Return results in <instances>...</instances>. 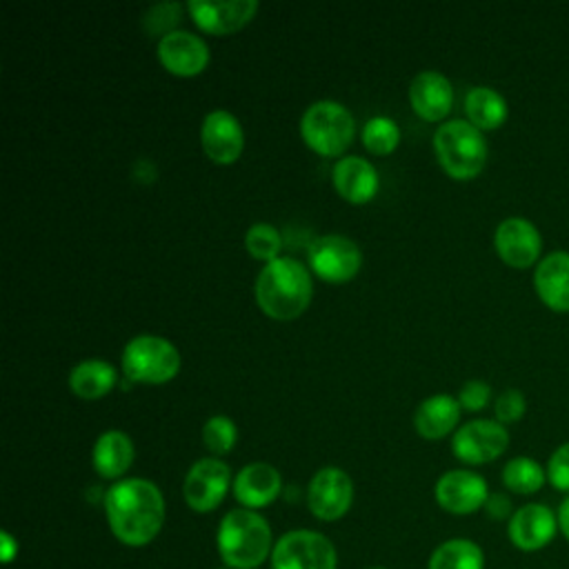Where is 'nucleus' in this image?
Masks as SVG:
<instances>
[{
  "label": "nucleus",
  "instance_id": "393cba45",
  "mask_svg": "<svg viewBox=\"0 0 569 569\" xmlns=\"http://www.w3.org/2000/svg\"><path fill=\"white\" fill-rule=\"evenodd\" d=\"M69 389L82 400H98L111 393L118 382V371L111 362L100 358H87L69 371Z\"/></svg>",
  "mask_w": 569,
  "mask_h": 569
},
{
  "label": "nucleus",
  "instance_id": "f03ea898",
  "mask_svg": "<svg viewBox=\"0 0 569 569\" xmlns=\"http://www.w3.org/2000/svg\"><path fill=\"white\" fill-rule=\"evenodd\" d=\"M253 293L260 311L267 318L289 322L309 309L313 298V280L300 260L280 256L260 269Z\"/></svg>",
  "mask_w": 569,
  "mask_h": 569
},
{
  "label": "nucleus",
  "instance_id": "f8f14e48",
  "mask_svg": "<svg viewBox=\"0 0 569 569\" xmlns=\"http://www.w3.org/2000/svg\"><path fill=\"white\" fill-rule=\"evenodd\" d=\"M353 502V480L340 467L318 469L307 485V507L322 522L340 520Z\"/></svg>",
  "mask_w": 569,
  "mask_h": 569
},
{
  "label": "nucleus",
  "instance_id": "7c9ffc66",
  "mask_svg": "<svg viewBox=\"0 0 569 569\" xmlns=\"http://www.w3.org/2000/svg\"><path fill=\"white\" fill-rule=\"evenodd\" d=\"M525 413H527V398L516 387L500 391L498 398L493 400V420H498L505 427L522 420Z\"/></svg>",
  "mask_w": 569,
  "mask_h": 569
},
{
  "label": "nucleus",
  "instance_id": "ddd939ff",
  "mask_svg": "<svg viewBox=\"0 0 569 569\" xmlns=\"http://www.w3.org/2000/svg\"><path fill=\"white\" fill-rule=\"evenodd\" d=\"M487 480L471 469H449L433 487V496L440 509L453 516H469L485 507L489 498Z\"/></svg>",
  "mask_w": 569,
  "mask_h": 569
},
{
  "label": "nucleus",
  "instance_id": "bb28decb",
  "mask_svg": "<svg viewBox=\"0 0 569 569\" xmlns=\"http://www.w3.org/2000/svg\"><path fill=\"white\" fill-rule=\"evenodd\" d=\"M500 480L516 496H533L547 485V469L531 456H516L505 462Z\"/></svg>",
  "mask_w": 569,
  "mask_h": 569
},
{
  "label": "nucleus",
  "instance_id": "39448f33",
  "mask_svg": "<svg viewBox=\"0 0 569 569\" xmlns=\"http://www.w3.org/2000/svg\"><path fill=\"white\" fill-rule=\"evenodd\" d=\"M356 136L351 111L336 100L311 102L300 118L302 142L322 158L342 156Z\"/></svg>",
  "mask_w": 569,
  "mask_h": 569
},
{
  "label": "nucleus",
  "instance_id": "a211bd4d",
  "mask_svg": "<svg viewBox=\"0 0 569 569\" xmlns=\"http://www.w3.org/2000/svg\"><path fill=\"white\" fill-rule=\"evenodd\" d=\"M407 96L413 113L425 122H442L453 107V87L449 78L433 69L416 73Z\"/></svg>",
  "mask_w": 569,
  "mask_h": 569
},
{
  "label": "nucleus",
  "instance_id": "f257e3e1",
  "mask_svg": "<svg viewBox=\"0 0 569 569\" xmlns=\"http://www.w3.org/2000/svg\"><path fill=\"white\" fill-rule=\"evenodd\" d=\"M107 525L124 547H147L164 525V496L147 478H124L104 491Z\"/></svg>",
  "mask_w": 569,
  "mask_h": 569
},
{
  "label": "nucleus",
  "instance_id": "7ed1b4c3",
  "mask_svg": "<svg viewBox=\"0 0 569 569\" xmlns=\"http://www.w3.org/2000/svg\"><path fill=\"white\" fill-rule=\"evenodd\" d=\"M273 533L264 516L236 507L227 511L216 531L220 560L231 569H258L273 551Z\"/></svg>",
  "mask_w": 569,
  "mask_h": 569
},
{
  "label": "nucleus",
  "instance_id": "423d86ee",
  "mask_svg": "<svg viewBox=\"0 0 569 569\" xmlns=\"http://www.w3.org/2000/svg\"><path fill=\"white\" fill-rule=\"evenodd\" d=\"M178 347L156 333L133 336L122 349V371L131 382L164 385L180 371Z\"/></svg>",
  "mask_w": 569,
  "mask_h": 569
},
{
  "label": "nucleus",
  "instance_id": "c756f323",
  "mask_svg": "<svg viewBox=\"0 0 569 569\" xmlns=\"http://www.w3.org/2000/svg\"><path fill=\"white\" fill-rule=\"evenodd\" d=\"M244 249L253 260H260L267 264V262L280 258L282 236L273 224L256 222L244 233Z\"/></svg>",
  "mask_w": 569,
  "mask_h": 569
},
{
  "label": "nucleus",
  "instance_id": "412c9836",
  "mask_svg": "<svg viewBox=\"0 0 569 569\" xmlns=\"http://www.w3.org/2000/svg\"><path fill=\"white\" fill-rule=\"evenodd\" d=\"M336 193L351 204H367L376 198L380 178L376 167L360 156H345L331 169Z\"/></svg>",
  "mask_w": 569,
  "mask_h": 569
},
{
  "label": "nucleus",
  "instance_id": "4be33fe9",
  "mask_svg": "<svg viewBox=\"0 0 569 569\" xmlns=\"http://www.w3.org/2000/svg\"><path fill=\"white\" fill-rule=\"evenodd\" d=\"M462 407L458 398L449 393H433L425 398L413 411V427L425 440H440L456 433Z\"/></svg>",
  "mask_w": 569,
  "mask_h": 569
},
{
  "label": "nucleus",
  "instance_id": "6ab92c4d",
  "mask_svg": "<svg viewBox=\"0 0 569 569\" xmlns=\"http://www.w3.org/2000/svg\"><path fill=\"white\" fill-rule=\"evenodd\" d=\"M533 291L547 309L569 313V251L556 249L540 258L533 267Z\"/></svg>",
  "mask_w": 569,
  "mask_h": 569
},
{
  "label": "nucleus",
  "instance_id": "2eb2a0df",
  "mask_svg": "<svg viewBox=\"0 0 569 569\" xmlns=\"http://www.w3.org/2000/svg\"><path fill=\"white\" fill-rule=\"evenodd\" d=\"M258 0H224V2H207V0H189L187 11L193 24L209 36H231L244 29L258 13Z\"/></svg>",
  "mask_w": 569,
  "mask_h": 569
},
{
  "label": "nucleus",
  "instance_id": "0eeeda50",
  "mask_svg": "<svg viewBox=\"0 0 569 569\" xmlns=\"http://www.w3.org/2000/svg\"><path fill=\"white\" fill-rule=\"evenodd\" d=\"M271 569H336L333 542L313 529H293L280 536L271 551Z\"/></svg>",
  "mask_w": 569,
  "mask_h": 569
},
{
  "label": "nucleus",
  "instance_id": "dca6fc26",
  "mask_svg": "<svg viewBox=\"0 0 569 569\" xmlns=\"http://www.w3.org/2000/svg\"><path fill=\"white\" fill-rule=\"evenodd\" d=\"M156 53L164 71L176 78H196L207 69L211 60L207 42L200 36L182 29L160 38Z\"/></svg>",
  "mask_w": 569,
  "mask_h": 569
},
{
  "label": "nucleus",
  "instance_id": "72a5a7b5",
  "mask_svg": "<svg viewBox=\"0 0 569 569\" xmlns=\"http://www.w3.org/2000/svg\"><path fill=\"white\" fill-rule=\"evenodd\" d=\"M482 511L487 513V518H491V520H507L509 522V518L513 516V505H511V498L507 496V493H502V491H491L489 493V498H487V502H485V507H482Z\"/></svg>",
  "mask_w": 569,
  "mask_h": 569
},
{
  "label": "nucleus",
  "instance_id": "9b49d317",
  "mask_svg": "<svg viewBox=\"0 0 569 569\" xmlns=\"http://www.w3.org/2000/svg\"><path fill=\"white\" fill-rule=\"evenodd\" d=\"M542 244L545 242L538 227L522 216H509L500 220L493 231V249L498 258L518 271L540 262Z\"/></svg>",
  "mask_w": 569,
  "mask_h": 569
},
{
  "label": "nucleus",
  "instance_id": "e433bc0d",
  "mask_svg": "<svg viewBox=\"0 0 569 569\" xmlns=\"http://www.w3.org/2000/svg\"><path fill=\"white\" fill-rule=\"evenodd\" d=\"M369 569H385V567H369Z\"/></svg>",
  "mask_w": 569,
  "mask_h": 569
},
{
  "label": "nucleus",
  "instance_id": "5701e85b",
  "mask_svg": "<svg viewBox=\"0 0 569 569\" xmlns=\"http://www.w3.org/2000/svg\"><path fill=\"white\" fill-rule=\"evenodd\" d=\"M136 447L133 440L120 429L102 431L91 449V465L100 478L120 480L133 465Z\"/></svg>",
  "mask_w": 569,
  "mask_h": 569
},
{
  "label": "nucleus",
  "instance_id": "c85d7f7f",
  "mask_svg": "<svg viewBox=\"0 0 569 569\" xmlns=\"http://www.w3.org/2000/svg\"><path fill=\"white\" fill-rule=\"evenodd\" d=\"M238 442V427L229 416L216 413L204 420L202 425V445L213 458L227 456L233 451Z\"/></svg>",
  "mask_w": 569,
  "mask_h": 569
},
{
  "label": "nucleus",
  "instance_id": "4468645a",
  "mask_svg": "<svg viewBox=\"0 0 569 569\" xmlns=\"http://www.w3.org/2000/svg\"><path fill=\"white\" fill-rule=\"evenodd\" d=\"M558 513L542 502H527L507 522L509 542L525 553L545 549L558 533Z\"/></svg>",
  "mask_w": 569,
  "mask_h": 569
},
{
  "label": "nucleus",
  "instance_id": "cd10ccee",
  "mask_svg": "<svg viewBox=\"0 0 569 569\" xmlns=\"http://www.w3.org/2000/svg\"><path fill=\"white\" fill-rule=\"evenodd\" d=\"M400 138H402L400 127L396 124V120H391L387 116L369 118L360 131V140L365 144V149L373 156L393 153L400 144Z\"/></svg>",
  "mask_w": 569,
  "mask_h": 569
},
{
  "label": "nucleus",
  "instance_id": "f704fd0d",
  "mask_svg": "<svg viewBox=\"0 0 569 569\" xmlns=\"http://www.w3.org/2000/svg\"><path fill=\"white\" fill-rule=\"evenodd\" d=\"M0 549H2V562H11L13 556L18 553V540L9 533V531H2L0 533Z\"/></svg>",
  "mask_w": 569,
  "mask_h": 569
},
{
  "label": "nucleus",
  "instance_id": "aec40b11",
  "mask_svg": "<svg viewBox=\"0 0 569 569\" xmlns=\"http://www.w3.org/2000/svg\"><path fill=\"white\" fill-rule=\"evenodd\" d=\"M233 498L244 509L269 507L282 491V476L269 462H249L233 476Z\"/></svg>",
  "mask_w": 569,
  "mask_h": 569
},
{
  "label": "nucleus",
  "instance_id": "f3484780",
  "mask_svg": "<svg viewBox=\"0 0 569 569\" xmlns=\"http://www.w3.org/2000/svg\"><path fill=\"white\" fill-rule=\"evenodd\" d=\"M200 144L216 164H233L244 151V129L227 109H213L200 124Z\"/></svg>",
  "mask_w": 569,
  "mask_h": 569
},
{
  "label": "nucleus",
  "instance_id": "b1692460",
  "mask_svg": "<svg viewBox=\"0 0 569 569\" xmlns=\"http://www.w3.org/2000/svg\"><path fill=\"white\" fill-rule=\"evenodd\" d=\"M465 116L467 120L485 131L500 129L509 118V104L500 91L487 84L471 87L465 96Z\"/></svg>",
  "mask_w": 569,
  "mask_h": 569
},
{
  "label": "nucleus",
  "instance_id": "1a4fd4ad",
  "mask_svg": "<svg viewBox=\"0 0 569 569\" xmlns=\"http://www.w3.org/2000/svg\"><path fill=\"white\" fill-rule=\"evenodd\" d=\"M509 449V431L493 418H476L456 429L451 438L453 456L469 465L480 467L498 460Z\"/></svg>",
  "mask_w": 569,
  "mask_h": 569
},
{
  "label": "nucleus",
  "instance_id": "9d476101",
  "mask_svg": "<svg viewBox=\"0 0 569 569\" xmlns=\"http://www.w3.org/2000/svg\"><path fill=\"white\" fill-rule=\"evenodd\" d=\"M233 487L231 469L224 460L207 456L196 460L182 482V496L191 511L209 513L222 505Z\"/></svg>",
  "mask_w": 569,
  "mask_h": 569
},
{
  "label": "nucleus",
  "instance_id": "a878e982",
  "mask_svg": "<svg viewBox=\"0 0 569 569\" xmlns=\"http://www.w3.org/2000/svg\"><path fill=\"white\" fill-rule=\"evenodd\" d=\"M427 569H485V551L469 538H449L431 551Z\"/></svg>",
  "mask_w": 569,
  "mask_h": 569
},
{
  "label": "nucleus",
  "instance_id": "6e6552de",
  "mask_svg": "<svg viewBox=\"0 0 569 569\" xmlns=\"http://www.w3.org/2000/svg\"><path fill=\"white\" fill-rule=\"evenodd\" d=\"M309 269L329 284H345L358 276L362 267L360 247L340 233L318 236L307 249Z\"/></svg>",
  "mask_w": 569,
  "mask_h": 569
},
{
  "label": "nucleus",
  "instance_id": "473e14b6",
  "mask_svg": "<svg viewBox=\"0 0 569 569\" xmlns=\"http://www.w3.org/2000/svg\"><path fill=\"white\" fill-rule=\"evenodd\" d=\"M456 398H458L462 411L478 413V411H482V409L489 407V402H491V387H489V382L473 378V380H467V382L460 387V391H458Z\"/></svg>",
  "mask_w": 569,
  "mask_h": 569
},
{
  "label": "nucleus",
  "instance_id": "2f4dec72",
  "mask_svg": "<svg viewBox=\"0 0 569 569\" xmlns=\"http://www.w3.org/2000/svg\"><path fill=\"white\" fill-rule=\"evenodd\" d=\"M545 469H547V482H549L556 491L569 496V440L562 442V445H558V447L551 451V456H549Z\"/></svg>",
  "mask_w": 569,
  "mask_h": 569
},
{
  "label": "nucleus",
  "instance_id": "c9c22d12",
  "mask_svg": "<svg viewBox=\"0 0 569 569\" xmlns=\"http://www.w3.org/2000/svg\"><path fill=\"white\" fill-rule=\"evenodd\" d=\"M558 513V529L562 533V538L569 542V496H565L556 509Z\"/></svg>",
  "mask_w": 569,
  "mask_h": 569
},
{
  "label": "nucleus",
  "instance_id": "20e7f679",
  "mask_svg": "<svg viewBox=\"0 0 569 569\" xmlns=\"http://www.w3.org/2000/svg\"><path fill=\"white\" fill-rule=\"evenodd\" d=\"M433 153L440 169L460 182L473 180L482 173L489 147L485 133L469 120H447L433 133Z\"/></svg>",
  "mask_w": 569,
  "mask_h": 569
}]
</instances>
